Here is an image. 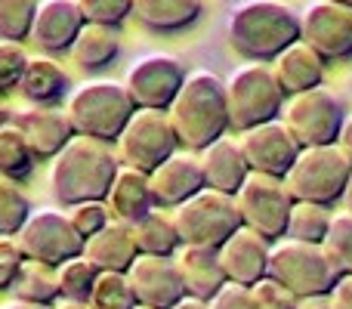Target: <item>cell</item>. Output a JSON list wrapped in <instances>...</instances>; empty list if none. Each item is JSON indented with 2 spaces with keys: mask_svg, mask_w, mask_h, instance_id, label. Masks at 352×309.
Instances as JSON below:
<instances>
[{
  "mask_svg": "<svg viewBox=\"0 0 352 309\" xmlns=\"http://www.w3.org/2000/svg\"><path fill=\"white\" fill-rule=\"evenodd\" d=\"M121 170V155L111 142L93 136H74L59 155L50 161V192L56 204L72 207L80 201H105Z\"/></svg>",
  "mask_w": 352,
  "mask_h": 309,
  "instance_id": "6da1fadb",
  "label": "cell"
},
{
  "mask_svg": "<svg viewBox=\"0 0 352 309\" xmlns=\"http://www.w3.org/2000/svg\"><path fill=\"white\" fill-rule=\"evenodd\" d=\"M167 111H170V121L179 136V146L192 149V152H204L210 142L223 140L232 130L226 81L210 68L188 72L179 96L173 99Z\"/></svg>",
  "mask_w": 352,
  "mask_h": 309,
  "instance_id": "7a4b0ae2",
  "label": "cell"
},
{
  "mask_svg": "<svg viewBox=\"0 0 352 309\" xmlns=\"http://www.w3.org/2000/svg\"><path fill=\"white\" fill-rule=\"evenodd\" d=\"M226 37L248 62H272L300 41V12L285 0H241L229 12Z\"/></svg>",
  "mask_w": 352,
  "mask_h": 309,
  "instance_id": "3957f363",
  "label": "cell"
},
{
  "mask_svg": "<svg viewBox=\"0 0 352 309\" xmlns=\"http://www.w3.org/2000/svg\"><path fill=\"white\" fill-rule=\"evenodd\" d=\"M78 136H93L102 142H118L130 118L136 115V103L127 84L115 78H90L68 93L65 105Z\"/></svg>",
  "mask_w": 352,
  "mask_h": 309,
  "instance_id": "277c9868",
  "label": "cell"
},
{
  "mask_svg": "<svg viewBox=\"0 0 352 309\" xmlns=\"http://www.w3.org/2000/svg\"><path fill=\"white\" fill-rule=\"evenodd\" d=\"M226 99H229L232 130H238V134L281 118L287 105V93L269 62L238 65L226 81Z\"/></svg>",
  "mask_w": 352,
  "mask_h": 309,
  "instance_id": "5b68a950",
  "label": "cell"
},
{
  "mask_svg": "<svg viewBox=\"0 0 352 309\" xmlns=\"http://www.w3.org/2000/svg\"><path fill=\"white\" fill-rule=\"evenodd\" d=\"M349 176L352 158L340 149V142H331V146H303L285 182L294 201H316V204L331 207L343 201Z\"/></svg>",
  "mask_w": 352,
  "mask_h": 309,
  "instance_id": "8992f818",
  "label": "cell"
},
{
  "mask_svg": "<svg viewBox=\"0 0 352 309\" xmlns=\"http://www.w3.org/2000/svg\"><path fill=\"white\" fill-rule=\"evenodd\" d=\"M170 213L182 235V244H201V248H223L244 226L235 195H226L210 186L182 201Z\"/></svg>",
  "mask_w": 352,
  "mask_h": 309,
  "instance_id": "52a82bcc",
  "label": "cell"
},
{
  "mask_svg": "<svg viewBox=\"0 0 352 309\" xmlns=\"http://www.w3.org/2000/svg\"><path fill=\"white\" fill-rule=\"evenodd\" d=\"M269 279L291 288L297 297H312V294H331L340 279L334 260L328 257L324 244L297 242V238H281L272 244L269 257Z\"/></svg>",
  "mask_w": 352,
  "mask_h": 309,
  "instance_id": "ba28073f",
  "label": "cell"
},
{
  "mask_svg": "<svg viewBox=\"0 0 352 309\" xmlns=\"http://www.w3.org/2000/svg\"><path fill=\"white\" fill-rule=\"evenodd\" d=\"M235 201H238V211H241L244 226L256 229L260 235H266L269 242L287 235V220H291V211H294V195H291V189H287L285 176L250 170L244 186L238 189Z\"/></svg>",
  "mask_w": 352,
  "mask_h": 309,
  "instance_id": "9c48e42d",
  "label": "cell"
},
{
  "mask_svg": "<svg viewBox=\"0 0 352 309\" xmlns=\"http://www.w3.org/2000/svg\"><path fill=\"white\" fill-rule=\"evenodd\" d=\"M19 244L28 254V260L62 266L72 257H80L87 248V238L74 229L68 207H41L31 213V220L19 232Z\"/></svg>",
  "mask_w": 352,
  "mask_h": 309,
  "instance_id": "30bf717a",
  "label": "cell"
},
{
  "mask_svg": "<svg viewBox=\"0 0 352 309\" xmlns=\"http://www.w3.org/2000/svg\"><path fill=\"white\" fill-rule=\"evenodd\" d=\"M281 118L294 130L300 146H331L340 140V130L346 124V105L334 90L316 87L287 99Z\"/></svg>",
  "mask_w": 352,
  "mask_h": 309,
  "instance_id": "8fae6325",
  "label": "cell"
},
{
  "mask_svg": "<svg viewBox=\"0 0 352 309\" xmlns=\"http://www.w3.org/2000/svg\"><path fill=\"white\" fill-rule=\"evenodd\" d=\"M179 152V136L170 121V111L161 109H136L130 124L118 140V155L124 164L152 173L158 164Z\"/></svg>",
  "mask_w": 352,
  "mask_h": 309,
  "instance_id": "7c38bea8",
  "label": "cell"
},
{
  "mask_svg": "<svg viewBox=\"0 0 352 309\" xmlns=\"http://www.w3.org/2000/svg\"><path fill=\"white\" fill-rule=\"evenodd\" d=\"M186 68L173 53H146L127 68V84L136 109H161L167 111L186 84Z\"/></svg>",
  "mask_w": 352,
  "mask_h": 309,
  "instance_id": "4fadbf2b",
  "label": "cell"
},
{
  "mask_svg": "<svg viewBox=\"0 0 352 309\" xmlns=\"http://www.w3.org/2000/svg\"><path fill=\"white\" fill-rule=\"evenodd\" d=\"M300 37L328 62L352 56V10L334 0H312L300 12Z\"/></svg>",
  "mask_w": 352,
  "mask_h": 309,
  "instance_id": "5bb4252c",
  "label": "cell"
},
{
  "mask_svg": "<svg viewBox=\"0 0 352 309\" xmlns=\"http://www.w3.org/2000/svg\"><path fill=\"white\" fill-rule=\"evenodd\" d=\"M238 142H241L250 170L272 176H287L297 155L303 152V146L294 136V130L285 124V118H275V121L244 130V134H238Z\"/></svg>",
  "mask_w": 352,
  "mask_h": 309,
  "instance_id": "9a60e30c",
  "label": "cell"
},
{
  "mask_svg": "<svg viewBox=\"0 0 352 309\" xmlns=\"http://www.w3.org/2000/svg\"><path fill=\"white\" fill-rule=\"evenodd\" d=\"M133 291L140 297V306L152 309H170L186 297V285H182V273L176 257H148L140 254L136 263L127 269Z\"/></svg>",
  "mask_w": 352,
  "mask_h": 309,
  "instance_id": "2e32d148",
  "label": "cell"
},
{
  "mask_svg": "<svg viewBox=\"0 0 352 309\" xmlns=\"http://www.w3.org/2000/svg\"><path fill=\"white\" fill-rule=\"evenodd\" d=\"M152 189L158 207H164V211H173L192 195H198L201 189H207L201 155L192 152V149H179L176 155H170L164 164H158L152 170Z\"/></svg>",
  "mask_w": 352,
  "mask_h": 309,
  "instance_id": "e0dca14e",
  "label": "cell"
},
{
  "mask_svg": "<svg viewBox=\"0 0 352 309\" xmlns=\"http://www.w3.org/2000/svg\"><path fill=\"white\" fill-rule=\"evenodd\" d=\"M10 118L22 127L25 140L34 149V155L50 158V161L78 136L68 111L56 109V105H28V109H22V111H12Z\"/></svg>",
  "mask_w": 352,
  "mask_h": 309,
  "instance_id": "ac0fdd59",
  "label": "cell"
},
{
  "mask_svg": "<svg viewBox=\"0 0 352 309\" xmlns=\"http://www.w3.org/2000/svg\"><path fill=\"white\" fill-rule=\"evenodd\" d=\"M269 257H272V242L266 235H260L256 229H250V226H241L219 248L226 279L235 281V285H248V288L269 275Z\"/></svg>",
  "mask_w": 352,
  "mask_h": 309,
  "instance_id": "d6986e66",
  "label": "cell"
},
{
  "mask_svg": "<svg viewBox=\"0 0 352 309\" xmlns=\"http://www.w3.org/2000/svg\"><path fill=\"white\" fill-rule=\"evenodd\" d=\"M87 25L84 12H80L78 0H41L34 16V28H31V41L43 50V53H65L74 47L80 28Z\"/></svg>",
  "mask_w": 352,
  "mask_h": 309,
  "instance_id": "ffe728a7",
  "label": "cell"
},
{
  "mask_svg": "<svg viewBox=\"0 0 352 309\" xmlns=\"http://www.w3.org/2000/svg\"><path fill=\"white\" fill-rule=\"evenodd\" d=\"M176 263L182 273V285H186L188 297H198L210 303L226 285V269L219 260V248H201V244H182L176 251Z\"/></svg>",
  "mask_w": 352,
  "mask_h": 309,
  "instance_id": "44dd1931",
  "label": "cell"
},
{
  "mask_svg": "<svg viewBox=\"0 0 352 309\" xmlns=\"http://www.w3.org/2000/svg\"><path fill=\"white\" fill-rule=\"evenodd\" d=\"M324 62L328 59L300 37V41H294L291 47H285L275 56L272 68H275V74H278L287 96H297V93L324 87Z\"/></svg>",
  "mask_w": 352,
  "mask_h": 309,
  "instance_id": "7402d4cb",
  "label": "cell"
},
{
  "mask_svg": "<svg viewBox=\"0 0 352 309\" xmlns=\"http://www.w3.org/2000/svg\"><path fill=\"white\" fill-rule=\"evenodd\" d=\"M201 155V167H204V180L210 189H219L226 195H238L244 180L250 176V164L244 158V149L235 136H223V140L210 142Z\"/></svg>",
  "mask_w": 352,
  "mask_h": 309,
  "instance_id": "603a6c76",
  "label": "cell"
},
{
  "mask_svg": "<svg viewBox=\"0 0 352 309\" xmlns=\"http://www.w3.org/2000/svg\"><path fill=\"white\" fill-rule=\"evenodd\" d=\"M105 201H109L115 220H124V223L142 220L146 213H152L155 207H158L155 189H152V173H146V170H140V167H130V164L121 161L115 186H111Z\"/></svg>",
  "mask_w": 352,
  "mask_h": 309,
  "instance_id": "cb8c5ba5",
  "label": "cell"
},
{
  "mask_svg": "<svg viewBox=\"0 0 352 309\" xmlns=\"http://www.w3.org/2000/svg\"><path fill=\"white\" fill-rule=\"evenodd\" d=\"M84 254L96 263L102 273H127L140 257V244H136L133 226L124 220H111L102 232L87 238Z\"/></svg>",
  "mask_w": 352,
  "mask_h": 309,
  "instance_id": "d4e9b609",
  "label": "cell"
},
{
  "mask_svg": "<svg viewBox=\"0 0 352 309\" xmlns=\"http://www.w3.org/2000/svg\"><path fill=\"white\" fill-rule=\"evenodd\" d=\"M19 90L31 105H56L62 96L72 93V78L53 53H34Z\"/></svg>",
  "mask_w": 352,
  "mask_h": 309,
  "instance_id": "484cf974",
  "label": "cell"
},
{
  "mask_svg": "<svg viewBox=\"0 0 352 309\" xmlns=\"http://www.w3.org/2000/svg\"><path fill=\"white\" fill-rule=\"evenodd\" d=\"M204 12V0H133V19L148 31H182Z\"/></svg>",
  "mask_w": 352,
  "mask_h": 309,
  "instance_id": "4316f807",
  "label": "cell"
},
{
  "mask_svg": "<svg viewBox=\"0 0 352 309\" xmlns=\"http://www.w3.org/2000/svg\"><path fill=\"white\" fill-rule=\"evenodd\" d=\"M68 53L74 56V62H78L84 72H102V68H109L111 62L118 59V53H121V37H118V31L111 28V25L87 22Z\"/></svg>",
  "mask_w": 352,
  "mask_h": 309,
  "instance_id": "83f0119b",
  "label": "cell"
},
{
  "mask_svg": "<svg viewBox=\"0 0 352 309\" xmlns=\"http://www.w3.org/2000/svg\"><path fill=\"white\" fill-rule=\"evenodd\" d=\"M130 226H133L140 254L176 257V251L182 248V235H179V229H176V220L164 207H155L152 213H146L142 220H136V223H130Z\"/></svg>",
  "mask_w": 352,
  "mask_h": 309,
  "instance_id": "f1b7e54d",
  "label": "cell"
},
{
  "mask_svg": "<svg viewBox=\"0 0 352 309\" xmlns=\"http://www.w3.org/2000/svg\"><path fill=\"white\" fill-rule=\"evenodd\" d=\"M10 291L16 300H28V303H43V306H56L62 300L56 266H47V263H37V260L25 263Z\"/></svg>",
  "mask_w": 352,
  "mask_h": 309,
  "instance_id": "f546056e",
  "label": "cell"
},
{
  "mask_svg": "<svg viewBox=\"0 0 352 309\" xmlns=\"http://www.w3.org/2000/svg\"><path fill=\"white\" fill-rule=\"evenodd\" d=\"M34 149L28 146V140H25L22 127H19L12 118H6L3 124H0V170H3L6 180H28L31 170H34Z\"/></svg>",
  "mask_w": 352,
  "mask_h": 309,
  "instance_id": "4dcf8cb0",
  "label": "cell"
},
{
  "mask_svg": "<svg viewBox=\"0 0 352 309\" xmlns=\"http://www.w3.org/2000/svg\"><path fill=\"white\" fill-rule=\"evenodd\" d=\"M334 211L328 204H316V201H294L291 220H287V235L285 238H297V242H312L322 244L324 235L331 229Z\"/></svg>",
  "mask_w": 352,
  "mask_h": 309,
  "instance_id": "1f68e13d",
  "label": "cell"
},
{
  "mask_svg": "<svg viewBox=\"0 0 352 309\" xmlns=\"http://www.w3.org/2000/svg\"><path fill=\"white\" fill-rule=\"evenodd\" d=\"M56 273H59V294H62V300L90 303L93 288H96V279H99V273H102V269H99L87 254H80V257L65 260L62 266H56Z\"/></svg>",
  "mask_w": 352,
  "mask_h": 309,
  "instance_id": "d6a6232c",
  "label": "cell"
},
{
  "mask_svg": "<svg viewBox=\"0 0 352 309\" xmlns=\"http://www.w3.org/2000/svg\"><path fill=\"white\" fill-rule=\"evenodd\" d=\"M90 306L93 309H136L140 306V297L133 291L130 275L127 273H99Z\"/></svg>",
  "mask_w": 352,
  "mask_h": 309,
  "instance_id": "836d02e7",
  "label": "cell"
},
{
  "mask_svg": "<svg viewBox=\"0 0 352 309\" xmlns=\"http://www.w3.org/2000/svg\"><path fill=\"white\" fill-rule=\"evenodd\" d=\"M34 207H31L25 189L16 180H3L0 186V232L3 235H19L22 226L31 220Z\"/></svg>",
  "mask_w": 352,
  "mask_h": 309,
  "instance_id": "e575fe53",
  "label": "cell"
},
{
  "mask_svg": "<svg viewBox=\"0 0 352 309\" xmlns=\"http://www.w3.org/2000/svg\"><path fill=\"white\" fill-rule=\"evenodd\" d=\"M324 251L334 260L337 273L340 275H352V211L343 207V211H334V220H331V229L324 235Z\"/></svg>",
  "mask_w": 352,
  "mask_h": 309,
  "instance_id": "d590c367",
  "label": "cell"
},
{
  "mask_svg": "<svg viewBox=\"0 0 352 309\" xmlns=\"http://www.w3.org/2000/svg\"><path fill=\"white\" fill-rule=\"evenodd\" d=\"M41 0H0V34L10 41L31 37Z\"/></svg>",
  "mask_w": 352,
  "mask_h": 309,
  "instance_id": "8d00e7d4",
  "label": "cell"
},
{
  "mask_svg": "<svg viewBox=\"0 0 352 309\" xmlns=\"http://www.w3.org/2000/svg\"><path fill=\"white\" fill-rule=\"evenodd\" d=\"M31 56L34 53H28L22 41H10V37L0 41V84H3V90H16L22 84Z\"/></svg>",
  "mask_w": 352,
  "mask_h": 309,
  "instance_id": "74e56055",
  "label": "cell"
},
{
  "mask_svg": "<svg viewBox=\"0 0 352 309\" xmlns=\"http://www.w3.org/2000/svg\"><path fill=\"white\" fill-rule=\"evenodd\" d=\"M68 217H72L74 229L80 232L84 238H93L96 232H102L105 226L115 220L109 201H80V204L68 207Z\"/></svg>",
  "mask_w": 352,
  "mask_h": 309,
  "instance_id": "f35d334b",
  "label": "cell"
},
{
  "mask_svg": "<svg viewBox=\"0 0 352 309\" xmlns=\"http://www.w3.org/2000/svg\"><path fill=\"white\" fill-rule=\"evenodd\" d=\"M78 3L87 22L111 25V28H118L124 19L133 16V0H78Z\"/></svg>",
  "mask_w": 352,
  "mask_h": 309,
  "instance_id": "ab89813d",
  "label": "cell"
},
{
  "mask_svg": "<svg viewBox=\"0 0 352 309\" xmlns=\"http://www.w3.org/2000/svg\"><path fill=\"white\" fill-rule=\"evenodd\" d=\"M254 291V300H256V309H297V294L291 288H285L281 281L275 279H260L256 285H250Z\"/></svg>",
  "mask_w": 352,
  "mask_h": 309,
  "instance_id": "60d3db41",
  "label": "cell"
},
{
  "mask_svg": "<svg viewBox=\"0 0 352 309\" xmlns=\"http://www.w3.org/2000/svg\"><path fill=\"white\" fill-rule=\"evenodd\" d=\"M25 263H28V254L22 251L19 238L16 235L0 238V288H3V291L12 288V281L19 279V273H22Z\"/></svg>",
  "mask_w": 352,
  "mask_h": 309,
  "instance_id": "b9f144b4",
  "label": "cell"
},
{
  "mask_svg": "<svg viewBox=\"0 0 352 309\" xmlns=\"http://www.w3.org/2000/svg\"><path fill=\"white\" fill-rule=\"evenodd\" d=\"M210 309H256V300H254V291L248 285H229L210 300Z\"/></svg>",
  "mask_w": 352,
  "mask_h": 309,
  "instance_id": "7bdbcfd3",
  "label": "cell"
},
{
  "mask_svg": "<svg viewBox=\"0 0 352 309\" xmlns=\"http://www.w3.org/2000/svg\"><path fill=\"white\" fill-rule=\"evenodd\" d=\"M331 300H334V309H352V275H340L337 279Z\"/></svg>",
  "mask_w": 352,
  "mask_h": 309,
  "instance_id": "ee69618b",
  "label": "cell"
},
{
  "mask_svg": "<svg viewBox=\"0 0 352 309\" xmlns=\"http://www.w3.org/2000/svg\"><path fill=\"white\" fill-rule=\"evenodd\" d=\"M297 309H334L331 294H312V297H300Z\"/></svg>",
  "mask_w": 352,
  "mask_h": 309,
  "instance_id": "f6af8a7d",
  "label": "cell"
},
{
  "mask_svg": "<svg viewBox=\"0 0 352 309\" xmlns=\"http://www.w3.org/2000/svg\"><path fill=\"white\" fill-rule=\"evenodd\" d=\"M337 142H340V149H343V152H346V155L352 158V111L346 115V124H343V130H340V140H337Z\"/></svg>",
  "mask_w": 352,
  "mask_h": 309,
  "instance_id": "bcb514c9",
  "label": "cell"
},
{
  "mask_svg": "<svg viewBox=\"0 0 352 309\" xmlns=\"http://www.w3.org/2000/svg\"><path fill=\"white\" fill-rule=\"evenodd\" d=\"M170 309H210V303H207V300H198V297H182L179 303H173Z\"/></svg>",
  "mask_w": 352,
  "mask_h": 309,
  "instance_id": "7dc6e473",
  "label": "cell"
},
{
  "mask_svg": "<svg viewBox=\"0 0 352 309\" xmlns=\"http://www.w3.org/2000/svg\"><path fill=\"white\" fill-rule=\"evenodd\" d=\"M0 309H56V306H43V303H28V300H6Z\"/></svg>",
  "mask_w": 352,
  "mask_h": 309,
  "instance_id": "c3c4849f",
  "label": "cell"
},
{
  "mask_svg": "<svg viewBox=\"0 0 352 309\" xmlns=\"http://www.w3.org/2000/svg\"><path fill=\"white\" fill-rule=\"evenodd\" d=\"M56 309H93L90 303H74V300H59Z\"/></svg>",
  "mask_w": 352,
  "mask_h": 309,
  "instance_id": "681fc988",
  "label": "cell"
},
{
  "mask_svg": "<svg viewBox=\"0 0 352 309\" xmlns=\"http://www.w3.org/2000/svg\"><path fill=\"white\" fill-rule=\"evenodd\" d=\"M343 204L352 211V176H349V186H346V195H343Z\"/></svg>",
  "mask_w": 352,
  "mask_h": 309,
  "instance_id": "f907efd6",
  "label": "cell"
},
{
  "mask_svg": "<svg viewBox=\"0 0 352 309\" xmlns=\"http://www.w3.org/2000/svg\"><path fill=\"white\" fill-rule=\"evenodd\" d=\"M334 3H343V6H349L352 10V0H334Z\"/></svg>",
  "mask_w": 352,
  "mask_h": 309,
  "instance_id": "816d5d0a",
  "label": "cell"
},
{
  "mask_svg": "<svg viewBox=\"0 0 352 309\" xmlns=\"http://www.w3.org/2000/svg\"><path fill=\"white\" fill-rule=\"evenodd\" d=\"M136 309H152V306H136Z\"/></svg>",
  "mask_w": 352,
  "mask_h": 309,
  "instance_id": "f5cc1de1",
  "label": "cell"
}]
</instances>
